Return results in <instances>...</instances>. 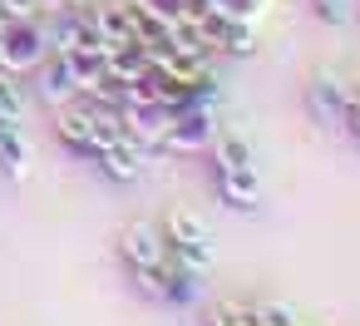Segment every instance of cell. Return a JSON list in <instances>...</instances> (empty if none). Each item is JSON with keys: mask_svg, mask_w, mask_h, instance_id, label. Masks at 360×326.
Wrapping results in <instances>:
<instances>
[{"mask_svg": "<svg viewBox=\"0 0 360 326\" xmlns=\"http://www.w3.org/2000/svg\"><path fill=\"white\" fill-rule=\"evenodd\" d=\"M262 6H266V0H212V11L237 15V20H257V15H262Z\"/></svg>", "mask_w": 360, "mask_h": 326, "instance_id": "cell-21", "label": "cell"}, {"mask_svg": "<svg viewBox=\"0 0 360 326\" xmlns=\"http://www.w3.org/2000/svg\"><path fill=\"white\" fill-rule=\"evenodd\" d=\"M129 15H134V35H139V45H148L153 55H163V50L173 45V15L143 6V0H129Z\"/></svg>", "mask_w": 360, "mask_h": 326, "instance_id": "cell-11", "label": "cell"}, {"mask_svg": "<svg viewBox=\"0 0 360 326\" xmlns=\"http://www.w3.org/2000/svg\"><path fill=\"white\" fill-rule=\"evenodd\" d=\"M212 183H217V198L227 203V208H237V213H252V208H262V173H257V163L252 168H212Z\"/></svg>", "mask_w": 360, "mask_h": 326, "instance_id": "cell-7", "label": "cell"}, {"mask_svg": "<svg viewBox=\"0 0 360 326\" xmlns=\"http://www.w3.org/2000/svg\"><path fill=\"white\" fill-rule=\"evenodd\" d=\"M55 139L75 153V158H94V109L79 99V104H65L55 114Z\"/></svg>", "mask_w": 360, "mask_h": 326, "instance_id": "cell-9", "label": "cell"}, {"mask_svg": "<svg viewBox=\"0 0 360 326\" xmlns=\"http://www.w3.org/2000/svg\"><path fill=\"white\" fill-rule=\"evenodd\" d=\"M311 11H316V20L321 25H350L355 20V0H311Z\"/></svg>", "mask_w": 360, "mask_h": 326, "instance_id": "cell-18", "label": "cell"}, {"mask_svg": "<svg viewBox=\"0 0 360 326\" xmlns=\"http://www.w3.org/2000/svg\"><path fill=\"white\" fill-rule=\"evenodd\" d=\"M350 84L340 80V75H330V70H321V75H311V84H306V114L316 119V124H330V129H340L345 124V109H350Z\"/></svg>", "mask_w": 360, "mask_h": 326, "instance_id": "cell-4", "label": "cell"}, {"mask_svg": "<svg viewBox=\"0 0 360 326\" xmlns=\"http://www.w3.org/2000/svg\"><path fill=\"white\" fill-rule=\"evenodd\" d=\"M143 6H153V11H163V15H183V0H143Z\"/></svg>", "mask_w": 360, "mask_h": 326, "instance_id": "cell-24", "label": "cell"}, {"mask_svg": "<svg viewBox=\"0 0 360 326\" xmlns=\"http://www.w3.org/2000/svg\"><path fill=\"white\" fill-rule=\"evenodd\" d=\"M0 114H6V119H20L25 114V99H20V84H15L11 70H0Z\"/></svg>", "mask_w": 360, "mask_h": 326, "instance_id": "cell-20", "label": "cell"}, {"mask_svg": "<svg viewBox=\"0 0 360 326\" xmlns=\"http://www.w3.org/2000/svg\"><path fill=\"white\" fill-rule=\"evenodd\" d=\"M70 6H79V0H70Z\"/></svg>", "mask_w": 360, "mask_h": 326, "instance_id": "cell-27", "label": "cell"}, {"mask_svg": "<svg viewBox=\"0 0 360 326\" xmlns=\"http://www.w3.org/2000/svg\"><path fill=\"white\" fill-rule=\"evenodd\" d=\"M94 163H99V173L109 178V183H139L143 178V168H148V149L139 144V139H119V144H109V149H99L94 153Z\"/></svg>", "mask_w": 360, "mask_h": 326, "instance_id": "cell-6", "label": "cell"}, {"mask_svg": "<svg viewBox=\"0 0 360 326\" xmlns=\"http://www.w3.org/2000/svg\"><path fill=\"white\" fill-rule=\"evenodd\" d=\"M6 25H11V15H6V11H0V30H6Z\"/></svg>", "mask_w": 360, "mask_h": 326, "instance_id": "cell-26", "label": "cell"}, {"mask_svg": "<svg viewBox=\"0 0 360 326\" xmlns=\"http://www.w3.org/2000/svg\"><path fill=\"white\" fill-rule=\"evenodd\" d=\"M163 247H168V242H163V227H158V222H129L124 237H119V257L129 262V272L163 262Z\"/></svg>", "mask_w": 360, "mask_h": 326, "instance_id": "cell-10", "label": "cell"}, {"mask_svg": "<svg viewBox=\"0 0 360 326\" xmlns=\"http://www.w3.org/2000/svg\"><path fill=\"white\" fill-rule=\"evenodd\" d=\"M40 11L45 15H60V11H70V0H40Z\"/></svg>", "mask_w": 360, "mask_h": 326, "instance_id": "cell-25", "label": "cell"}, {"mask_svg": "<svg viewBox=\"0 0 360 326\" xmlns=\"http://www.w3.org/2000/svg\"><path fill=\"white\" fill-rule=\"evenodd\" d=\"M35 89H40V99L55 104V109L75 104V99H79V80H75L70 55H45V65L35 70Z\"/></svg>", "mask_w": 360, "mask_h": 326, "instance_id": "cell-8", "label": "cell"}, {"mask_svg": "<svg viewBox=\"0 0 360 326\" xmlns=\"http://www.w3.org/2000/svg\"><path fill=\"white\" fill-rule=\"evenodd\" d=\"M124 129L143 149H158L163 144V129H168V114L163 109H148V104H124Z\"/></svg>", "mask_w": 360, "mask_h": 326, "instance_id": "cell-14", "label": "cell"}, {"mask_svg": "<svg viewBox=\"0 0 360 326\" xmlns=\"http://www.w3.org/2000/svg\"><path fill=\"white\" fill-rule=\"evenodd\" d=\"M94 25H99L104 50H119V45H134V40H139V35H134L129 6H99V11H94Z\"/></svg>", "mask_w": 360, "mask_h": 326, "instance_id": "cell-15", "label": "cell"}, {"mask_svg": "<svg viewBox=\"0 0 360 326\" xmlns=\"http://www.w3.org/2000/svg\"><path fill=\"white\" fill-rule=\"evenodd\" d=\"M50 55V40H45V25L40 15L35 20H11L6 30H0V70L11 75H35Z\"/></svg>", "mask_w": 360, "mask_h": 326, "instance_id": "cell-2", "label": "cell"}, {"mask_svg": "<svg viewBox=\"0 0 360 326\" xmlns=\"http://www.w3.org/2000/svg\"><path fill=\"white\" fill-rule=\"evenodd\" d=\"M212 168H252L257 158H252V144L237 134V129H217V139H212Z\"/></svg>", "mask_w": 360, "mask_h": 326, "instance_id": "cell-16", "label": "cell"}, {"mask_svg": "<svg viewBox=\"0 0 360 326\" xmlns=\"http://www.w3.org/2000/svg\"><path fill=\"white\" fill-rule=\"evenodd\" d=\"M207 326H257L252 316V301H237V296H222L207 306Z\"/></svg>", "mask_w": 360, "mask_h": 326, "instance_id": "cell-17", "label": "cell"}, {"mask_svg": "<svg viewBox=\"0 0 360 326\" xmlns=\"http://www.w3.org/2000/svg\"><path fill=\"white\" fill-rule=\"evenodd\" d=\"M0 168H6L11 178L30 173V139H25L20 119H6V114H0Z\"/></svg>", "mask_w": 360, "mask_h": 326, "instance_id": "cell-13", "label": "cell"}, {"mask_svg": "<svg viewBox=\"0 0 360 326\" xmlns=\"http://www.w3.org/2000/svg\"><path fill=\"white\" fill-rule=\"evenodd\" d=\"M158 70L173 80V84H198L202 75H207V50H193V45H168L163 55H158Z\"/></svg>", "mask_w": 360, "mask_h": 326, "instance_id": "cell-12", "label": "cell"}, {"mask_svg": "<svg viewBox=\"0 0 360 326\" xmlns=\"http://www.w3.org/2000/svg\"><path fill=\"white\" fill-rule=\"evenodd\" d=\"M0 11H6L11 20H35L40 15V0H0Z\"/></svg>", "mask_w": 360, "mask_h": 326, "instance_id": "cell-22", "label": "cell"}, {"mask_svg": "<svg viewBox=\"0 0 360 326\" xmlns=\"http://www.w3.org/2000/svg\"><path fill=\"white\" fill-rule=\"evenodd\" d=\"M252 316H257V326H301L296 306H286V301H257Z\"/></svg>", "mask_w": 360, "mask_h": 326, "instance_id": "cell-19", "label": "cell"}, {"mask_svg": "<svg viewBox=\"0 0 360 326\" xmlns=\"http://www.w3.org/2000/svg\"><path fill=\"white\" fill-rule=\"evenodd\" d=\"M163 257L168 262H178V267H188V272H212V262H217V242H212V227L198 218V213H188V208H173L168 218H163Z\"/></svg>", "mask_w": 360, "mask_h": 326, "instance_id": "cell-1", "label": "cell"}, {"mask_svg": "<svg viewBox=\"0 0 360 326\" xmlns=\"http://www.w3.org/2000/svg\"><path fill=\"white\" fill-rule=\"evenodd\" d=\"M217 139V114L212 109H183L178 119H168L163 129V153H202Z\"/></svg>", "mask_w": 360, "mask_h": 326, "instance_id": "cell-3", "label": "cell"}, {"mask_svg": "<svg viewBox=\"0 0 360 326\" xmlns=\"http://www.w3.org/2000/svg\"><path fill=\"white\" fill-rule=\"evenodd\" d=\"M202 30H207L212 50H227L232 60H252V55H257V35H252V20H237V15L207 11V15H202Z\"/></svg>", "mask_w": 360, "mask_h": 326, "instance_id": "cell-5", "label": "cell"}, {"mask_svg": "<svg viewBox=\"0 0 360 326\" xmlns=\"http://www.w3.org/2000/svg\"><path fill=\"white\" fill-rule=\"evenodd\" d=\"M340 129H345V134H350V139L360 144V94L350 99V109H345V124H340Z\"/></svg>", "mask_w": 360, "mask_h": 326, "instance_id": "cell-23", "label": "cell"}]
</instances>
